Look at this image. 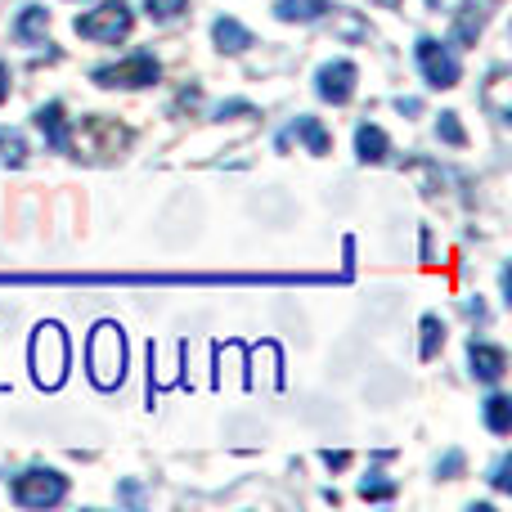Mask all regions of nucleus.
<instances>
[{
	"instance_id": "nucleus-11",
	"label": "nucleus",
	"mask_w": 512,
	"mask_h": 512,
	"mask_svg": "<svg viewBox=\"0 0 512 512\" xmlns=\"http://www.w3.org/2000/svg\"><path fill=\"white\" fill-rule=\"evenodd\" d=\"M45 32H50V9H45V5H27L23 14H18V23H14V36L23 45H36V41H45Z\"/></svg>"
},
{
	"instance_id": "nucleus-20",
	"label": "nucleus",
	"mask_w": 512,
	"mask_h": 512,
	"mask_svg": "<svg viewBox=\"0 0 512 512\" xmlns=\"http://www.w3.org/2000/svg\"><path fill=\"white\" fill-rule=\"evenodd\" d=\"M360 495L364 499H396V486H391L382 472H369V477L360 481Z\"/></svg>"
},
{
	"instance_id": "nucleus-17",
	"label": "nucleus",
	"mask_w": 512,
	"mask_h": 512,
	"mask_svg": "<svg viewBox=\"0 0 512 512\" xmlns=\"http://www.w3.org/2000/svg\"><path fill=\"white\" fill-rule=\"evenodd\" d=\"M0 158H5L9 167H23V158H27L23 135H18V131H5V126H0Z\"/></svg>"
},
{
	"instance_id": "nucleus-21",
	"label": "nucleus",
	"mask_w": 512,
	"mask_h": 512,
	"mask_svg": "<svg viewBox=\"0 0 512 512\" xmlns=\"http://www.w3.org/2000/svg\"><path fill=\"white\" fill-rule=\"evenodd\" d=\"M436 131H441V140L454 144V149H463V144H468V135H463V126H459V113H441Z\"/></svg>"
},
{
	"instance_id": "nucleus-6",
	"label": "nucleus",
	"mask_w": 512,
	"mask_h": 512,
	"mask_svg": "<svg viewBox=\"0 0 512 512\" xmlns=\"http://www.w3.org/2000/svg\"><path fill=\"white\" fill-rule=\"evenodd\" d=\"M158 59L153 54H131V59H122V63H108V68H95V81L99 86H126V90H135V86H153L158 81Z\"/></svg>"
},
{
	"instance_id": "nucleus-3",
	"label": "nucleus",
	"mask_w": 512,
	"mask_h": 512,
	"mask_svg": "<svg viewBox=\"0 0 512 512\" xmlns=\"http://www.w3.org/2000/svg\"><path fill=\"white\" fill-rule=\"evenodd\" d=\"M131 5L126 0H104V5H95L90 14L77 18V36H86V41H104V45H117L122 36H131Z\"/></svg>"
},
{
	"instance_id": "nucleus-7",
	"label": "nucleus",
	"mask_w": 512,
	"mask_h": 512,
	"mask_svg": "<svg viewBox=\"0 0 512 512\" xmlns=\"http://www.w3.org/2000/svg\"><path fill=\"white\" fill-rule=\"evenodd\" d=\"M355 63H346V59H337V63H324L319 68V77H315V90H319V99H328V104H346V99L355 95Z\"/></svg>"
},
{
	"instance_id": "nucleus-9",
	"label": "nucleus",
	"mask_w": 512,
	"mask_h": 512,
	"mask_svg": "<svg viewBox=\"0 0 512 512\" xmlns=\"http://www.w3.org/2000/svg\"><path fill=\"white\" fill-rule=\"evenodd\" d=\"M495 5L499 0H468V5L459 9V18H454V45H477L481 27H486V18Z\"/></svg>"
},
{
	"instance_id": "nucleus-23",
	"label": "nucleus",
	"mask_w": 512,
	"mask_h": 512,
	"mask_svg": "<svg viewBox=\"0 0 512 512\" xmlns=\"http://www.w3.org/2000/svg\"><path fill=\"white\" fill-rule=\"evenodd\" d=\"M324 463H328L333 472H342L346 463H351V454H346V450H324Z\"/></svg>"
},
{
	"instance_id": "nucleus-10",
	"label": "nucleus",
	"mask_w": 512,
	"mask_h": 512,
	"mask_svg": "<svg viewBox=\"0 0 512 512\" xmlns=\"http://www.w3.org/2000/svg\"><path fill=\"white\" fill-rule=\"evenodd\" d=\"M36 131L45 135L54 153H68L72 149V131H68V117H63V104H45L36 108Z\"/></svg>"
},
{
	"instance_id": "nucleus-2",
	"label": "nucleus",
	"mask_w": 512,
	"mask_h": 512,
	"mask_svg": "<svg viewBox=\"0 0 512 512\" xmlns=\"http://www.w3.org/2000/svg\"><path fill=\"white\" fill-rule=\"evenodd\" d=\"M32 378L50 391L68 378V337H63L59 324L36 328V337H32Z\"/></svg>"
},
{
	"instance_id": "nucleus-15",
	"label": "nucleus",
	"mask_w": 512,
	"mask_h": 512,
	"mask_svg": "<svg viewBox=\"0 0 512 512\" xmlns=\"http://www.w3.org/2000/svg\"><path fill=\"white\" fill-rule=\"evenodd\" d=\"M328 0H274V14L283 18V23H315V18H324Z\"/></svg>"
},
{
	"instance_id": "nucleus-1",
	"label": "nucleus",
	"mask_w": 512,
	"mask_h": 512,
	"mask_svg": "<svg viewBox=\"0 0 512 512\" xmlns=\"http://www.w3.org/2000/svg\"><path fill=\"white\" fill-rule=\"evenodd\" d=\"M86 360H90V382L99 391H113L126 373V337L117 324H99L90 333V346H86Z\"/></svg>"
},
{
	"instance_id": "nucleus-13",
	"label": "nucleus",
	"mask_w": 512,
	"mask_h": 512,
	"mask_svg": "<svg viewBox=\"0 0 512 512\" xmlns=\"http://www.w3.org/2000/svg\"><path fill=\"white\" fill-rule=\"evenodd\" d=\"M212 36H216V45H221V50H230V54H239V50H248V45H252V32L239 23V18H230V14L216 18Z\"/></svg>"
},
{
	"instance_id": "nucleus-22",
	"label": "nucleus",
	"mask_w": 512,
	"mask_h": 512,
	"mask_svg": "<svg viewBox=\"0 0 512 512\" xmlns=\"http://www.w3.org/2000/svg\"><path fill=\"white\" fill-rule=\"evenodd\" d=\"M495 490H512V459H499V468H495Z\"/></svg>"
},
{
	"instance_id": "nucleus-14",
	"label": "nucleus",
	"mask_w": 512,
	"mask_h": 512,
	"mask_svg": "<svg viewBox=\"0 0 512 512\" xmlns=\"http://www.w3.org/2000/svg\"><path fill=\"white\" fill-rule=\"evenodd\" d=\"M288 140H301L310 153H328V149H333V140H328V131L319 126V117H297V122L288 126Z\"/></svg>"
},
{
	"instance_id": "nucleus-19",
	"label": "nucleus",
	"mask_w": 512,
	"mask_h": 512,
	"mask_svg": "<svg viewBox=\"0 0 512 512\" xmlns=\"http://www.w3.org/2000/svg\"><path fill=\"white\" fill-rule=\"evenodd\" d=\"M441 346H445V324L436 315H427L423 319V360H432Z\"/></svg>"
},
{
	"instance_id": "nucleus-18",
	"label": "nucleus",
	"mask_w": 512,
	"mask_h": 512,
	"mask_svg": "<svg viewBox=\"0 0 512 512\" xmlns=\"http://www.w3.org/2000/svg\"><path fill=\"white\" fill-rule=\"evenodd\" d=\"M144 9H149L153 23H171V18H180L189 9V0H144Z\"/></svg>"
},
{
	"instance_id": "nucleus-25",
	"label": "nucleus",
	"mask_w": 512,
	"mask_h": 512,
	"mask_svg": "<svg viewBox=\"0 0 512 512\" xmlns=\"http://www.w3.org/2000/svg\"><path fill=\"white\" fill-rule=\"evenodd\" d=\"M5 99H9V68L0 63V104H5Z\"/></svg>"
},
{
	"instance_id": "nucleus-4",
	"label": "nucleus",
	"mask_w": 512,
	"mask_h": 512,
	"mask_svg": "<svg viewBox=\"0 0 512 512\" xmlns=\"http://www.w3.org/2000/svg\"><path fill=\"white\" fill-rule=\"evenodd\" d=\"M14 504L18 508H54L68 499V477L54 468H32L23 472V477H14Z\"/></svg>"
},
{
	"instance_id": "nucleus-12",
	"label": "nucleus",
	"mask_w": 512,
	"mask_h": 512,
	"mask_svg": "<svg viewBox=\"0 0 512 512\" xmlns=\"http://www.w3.org/2000/svg\"><path fill=\"white\" fill-rule=\"evenodd\" d=\"M355 153H360V162H382L391 153L387 131H382V126H373V122H364L360 131H355Z\"/></svg>"
},
{
	"instance_id": "nucleus-24",
	"label": "nucleus",
	"mask_w": 512,
	"mask_h": 512,
	"mask_svg": "<svg viewBox=\"0 0 512 512\" xmlns=\"http://www.w3.org/2000/svg\"><path fill=\"white\" fill-rule=\"evenodd\" d=\"M463 468V454H445V463H441V472L445 477H454V472Z\"/></svg>"
},
{
	"instance_id": "nucleus-26",
	"label": "nucleus",
	"mask_w": 512,
	"mask_h": 512,
	"mask_svg": "<svg viewBox=\"0 0 512 512\" xmlns=\"http://www.w3.org/2000/svg\"><path fill=\"white\" fill-rule=\"evenodd\" d=\"M373 5H382V9H400L405 0H373Z\"/></svg>"
},
{
	"instance_id": "nucleus-8",
	"label": "nucleus",
	"mask_w": 512,
	"mask_h": 512,
	"mask_svg": "<svg viewBox=\"0 0 512 512\" xmlns=\"http://www.w3.org/2000/svg\"><path fill=\"white\" fill-rule=\"evenodd\" d=\"M468 364H472V378H477V382H490V387H495V382L508 373L504 346H490V342H472V346H468Z\"/></svg>"
},
{
	"instance_id": "nucleus-5",
	"label": "nucleus",
	"mask_w": 512,
	"mask_h": 512,
	"mask_svg": "<svg viewBox=\"0 0 512 512\" xmlns=\"http://www.w3.org/2000/svg\"><path fill=\"white\" fill-rule=\"evenodd\" d=\"M414 54H418V68H423L427 86H436V90L459 86L463 63H459V54H454L445 41H432V36H423V41L414 45Z\"/></svg>"
},
{
	"instance_id": "nucleus-16",
	"label": "nucleus",
	"mask_w": 512,
	"mask_h": 512,
	"mask_svg": "<svg viewBox=\"0 0 512 512\" xmlns=\"http://www.w3.org/2000/svg\"><path fill=\"white\" fill-rule=\"evenodd\" d=\"M486 427L495 436H508L512 432V400L508 396H490L486 400Z\"/></svg>"
}]
</instances>
